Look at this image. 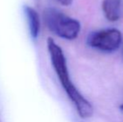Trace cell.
I'll return each instance as SVG.
<instances>
[{"label": "cell", "mask_w": 123, "mask_h": 122, "mask_svg": "<svg viewBox=\"0 0 123 122\" xmlns=\"http://www.w3.org/2000/svg\"><path fill=\"white\" fill-rule=\"evenodd\" d=\"M47 48L55 74L62 88L73 104L77 114L81 119H88L91 117L94 113L93 106L72 82L67 66L66 59L62 49L50 38L47 40Z\"/></svg>", "instance_id": "obj_1"}, {"label": "cell", "mask_w": 123, "mask_h": 122, "mask_svg": "<svg viewBox=\"0 0 123 122\" xmlns=\"http://www.w3.org/2000/svg\"><path fill=\"white\" fill-rule=\"evenodd\" d=\"M56 1L64 6H70L73 2V0H56Z\"/></svg>", "instance_id": "obj_6"}, {"label": "cell", "mask_w": 123, "mask_h": 122, "mask_svg": "<svg viewBox=\"0 0 123 122\" xmlns=\"http://www.w3.org/2000/svg\"><path fill=\"white\" fill-rule=\"evenodd\" d=\"M24 8H25V13L26 18H27L28 26H29L30 35L34 39H36L39 34V31H40L39 16L38 14L37 11L32 7L26 5Z\"/></svg>", "instance_id": "obj_4"}, {"label": "cell", "mask_w": 123, "mask_h": 122, "mask_svg": "<svg viewBox=\"0 0 123 122\" xmlns=\"http://www.w3.org/2000/svg\"><path fill=\"white\" fill-rule=\"evenodd\" d=\"M122 0H103L102 10L105 17L111 22H115L121 17Z\"/></svg>", "instance_id": "obj_5"}, {"label": "cell", "mask_w": 123, "mask_h": 122, "mask_svg": "<svg viewBox=\"0 0 123 122\" xmlns=\"http://www.w3.org/2000/svg\"><path fill=\"white\" fill-rule=\"evenodd\" d=\"M120 108H121V110H122L123 111V105H122L120 106Z\"/></svg>", "instance_id": "obj_7"}, {"label": "cell", "mask_w": 123, "mask_h": 122, "mask_svg": "<svg viewBox=\"0 0 123 122\" xmlns=\"http://www.w3.org/2000/svg\"><path fill=\"white\" fill-rule=\"evenodd\" d=\"M87 43L91 47L105 52H112L120 47L122 34L117 29H107L91 34Z\"/></svg>", "instance_id": "obj_3"}, {"label": "cell", "mask_w": 123, "mask_h": 122, "mask_svg": "<svg viewBox=\"0 0 123 122\" xmlns=\"http://www.w3.org/2000/svg\"><path fill=\"white\" fill-rule=\"evenodd\" d=\"M43 18L46 26L52 33L62 39L72 40L77 38L80 31V23L55 8L44 10Z\"/></svg>", "instance_id": "obj_2"}]
</instances>
